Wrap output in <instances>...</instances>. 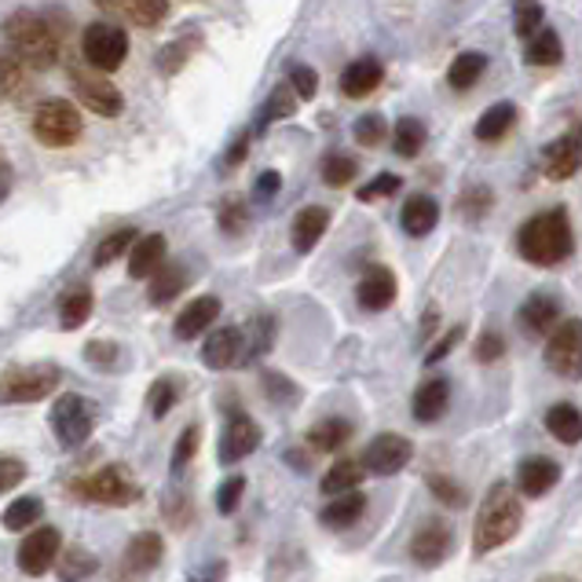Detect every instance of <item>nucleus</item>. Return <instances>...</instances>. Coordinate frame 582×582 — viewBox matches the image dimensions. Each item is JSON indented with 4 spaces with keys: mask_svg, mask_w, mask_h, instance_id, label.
Listing matches in <instances>:
<instances>
[{
    "mask_svg": "<svg viewBox=\"0 0 582 582\" xmlns=\"http://www.w3.org/2000/svg\"><path fill=\"white\" fill-rule=\"evenodd\" d=\"M0 34H4V45L12 59H18L26 70H52L59 63V23L55 15L45 12H29V8H18L0 23Z\"/></svg>",
    "mask_w": 582,
    "mask_h": 582,
    "instance_id": "obj_1",
    "label": "nucleus"
},
{
    "mask_svg": "<svg viewBox=\"0 0 582 582\" xmlns=\"http://www.w3.org/2000/svg\"><path fill=\"white\" fill-rule=\"evenodd\" d=\"M520 524H524V506H520V495L506 480L487 487L484 501L476 509V528H473V546L480 557L495 554L506 542L517 538Z\"/></svg>",
    "mask_w": 582,
    "mask_h": 582,
    "instance_id": "obj_2",
    "label": "nucleus"
},
{
    "mask_svg": "<svg viewBox=\"0 0 582 582\" xmlns=\"http://www.w3.org/2000/svg\"><path fill=\"white\" fill-rule=\"evenodd\" d=\"M517 249L528 264L554 268L571 253V224L565 209H546V213L531 216L517 231Z\"/></svg>",
    "mask_w": 582,
    "mask_h": 582,
    "instance_id": "obj_3",
    "label": "nucleus"
},
{
    "mask_svg": "<svg viewBox=\"0 0 582 582\" xmlns=\"http://www.w3.org/2000/svg\"><path fill=\"white\" fill-rule=\"evenodd\" d=\"M63 381V370L55 363H34V367H12L0 377V399L4 404H37L52 396Z\"/></svg>",
    "mask_w": 582,
    "mask_h": 582,
    "instance_id": "obj_4",
    "label": "nucleus"
},
{
    "mask_svg": "<svg viewBox=\"0 0 582 582\" xmlns=\"http://www.w3.org/2000/svg\"><path fill=\"white\" fill-rule=\"evenodd\" d=\"M48 421H52V433L63 447H82L88 436H92L96 429V410L92 404H88L85 396L77 393H63L52 404V414H48Z\"/></svg>",
    "mask_w": 582,
    "mask_h": 582,
    "instance_id": "obj_5",
    "label": "nucleus"
},
{
    "mask_svg": "<svg viewBox=\"0 0 582 582\" xmlns=\"http://www.w3.org/2000/svg\"><path fill=\"white\" fill-rule=\"evenodd\" d=\"M82 133H85V122L74 103H66V99H48V103L37 107L34 136L41 139L45 147H70L82 139Z\"/></svg>",
    "mask_w": 582,
    "mask_h": 582,
    "instance_id": "obj_6",
    "label": "nucleus"
},
{
    "mask_svg": "<svg viewBox=\"0 0 582 582\" xmlns=\"http://www.w3.org/2000/svg\"><path fill=\"white\" fill-rule=\"evenodd\" d=\"M82 55H85V66L99 70V74H110V70H117L128 59V37L122 26L114 23H92L85 26L82 34Z\"/></svg>",
    "mask_w": 582,
    "mask_h": 582,
    "instance_id": "obj_7",
    "label": "nucleus"
},
{
    "mask_svg": "<svg viewBox=\"0 0 582 582\" xmlns=\"http://www.w3.org/2000/svg\"><path fill=\"white\" fill-rule=\"evenodd\" d=\"M70 85H74V96L82 99V103L92 110L99 117H117L122 114V88L110 82L107 74H99V70L85 66V63H74L70 66Z\"/></svg>",
    "mask_w": 582,
    "mask_h": 582,
    "instance_id": "obj_8",
    "label": "nucleus"
},
{
    "mask_svg": "<svg viewBox=\"0 0 582 582\" xmlns=\"http://www.w3.org/2000/svg\"><path fill=\"white\" fill-rule=\"evenodd\" d=\"M77 495H82L85 501H96V506H114L117 509V506H133V501L139 498V484L125 466H107L88 480H82V484H77Z\"/></svg>",
    "mask_w": 582,
    "mask_h": 582,
    "instance_id": "obj_9",
    "label": "nucleus"
},
{
    "mask_svg": "<svg viewBox=\"0 0 582 582\" xmlns=\"http://www.w3.org/2000/svg\"><path fill=\"white\" fill-rule=\"evenodd\" d=\"M546 337H549L546 340V367L560 377L579 381V374H582V326H579V319H565V323H557Z\"/></svg>",
    "mask_w": 582,
    "mask_h": 582,
    "instance_id": "obj_10",
    "label": "nucleus"
},
{
    "mask_svg": "<svg viewBox=\"0 0 582 582\" xmlns=\"http://www.w3.org/2000/svg\"><path fill=\"white\" fill-rule=\"evenodd\" d=\"M410 458H414V444H410L407 436L399 433H381L367 444L363 458H359V466L367 469V473L374 476H396L399 469L410 466Z\"/></svg>",
    "mask_w": 582,
    "mask_h": 582,
    "instance_id": "obj_11",
    "label": "nucleus"
},
{
    "mask_svg": "<svg viewBox=\"0 0 582 582\" xmlns=\"http://www.w3.org/2000/svg\"><path fill=\"white\" fill-rule=\"evenodd\" d=\"M59 549H63V535H59L55 528H34L29 535L18 542L15 549V565L23 575H45V571H52Z\"/></svg>",
    "mask_w": 582,
    "mask_h": 582,
    "instance_id": "obj_12",
    "label": "nucleus"
},
{
    "mask_svg": "<svg viewBox=\"0 0 582 582\" xmlns=\"http://www.w3.org/2000/svg\"><path fill=\"white\" fill-rule=\"evenodd\" d=\"M450 542H455L450 528L439 524V520H429V524H421L414 531V538H410V557H414V565H421V568H436L447 560Z\"/></svg>",
    "mask_w": 582,
    "mask_h": 582,
    "instance_id": "obj_13",
    "label": "nucleus"
},
{
    "mask_svg": "<svg viewBox=\"0 0 582 582\" xmlns=\"http://www.w3.org/2000/svg\"><path fill=\"white\" fill-rule=\"evenodd\" d=\"M260 447V425L249 414H235L227 421L224 436H220V461L235 466V461L249 458Z\"/></svg>",
    "mask_w": 582,
    "mask_h": 582,
    "instance_id": "obj_14",
    "label": "nucleus"
},
{
    "mask_svg": "<svg viewBox=\"0 0 582 582\" xmlns=\"http://www.w3.org/2000/svg\"><path fill=\"white\" fill-rule=\"evenodd\" d=\"M560 323V300L549 294H531L517 312V326L528 337H546Z\"/></svg>",
    "mask_w": 582,
    "mask_h": 582,
    "instance_id": "obj_15",
    "label": "nucleus"
},
{
    "mask_svg": "<svg viewBox=\"0 0 582 582\" xmlns=\"http://www.w3.org/2000/svg\"><path fill=\"white\" fill-rule=\"evenodd\" d=\"M396 294H399L396 275L388 268H381V264L367 268L363 278H359V289H356L359 305H363L367 312H385V308L396 300Z\"/></svg>",
    "mask_w": 582,
    "mask_h": 582,
    "instance_id": "obj_16",
    "label": "nucleus"
},
{
    "mask_svg": "<svg viewBox=\"0 0 582 582\" xmlns=\"http://www.w3.org/2000/svg\"><path fill=\"white\" fill-rule=\"evenodd\" d=\"M560 480V466L554 458H542V455H531L517 466V487L524 491L528 498H542L549 495V491L557 487Z\"/></svg>",
    "mask_w": 582,
    "mask_h": 582,
    "instance_id": "obj_17",
    "label": "nucleus"
},
{
    "mask_svg": "<svg viewBox=\"0 0 582 582\" xmlns=\"http://www.w3.org/2000/svg\"><path fill=\"white\" fill-rule=\"evenodd\" d=\"M103 12L110 15H122L125 23H133V26H158V23H165V15H169V0H96Z\"/></svg>",
    "mask_w": 582,
    "mask_h": 582,
    "instance_id": "obj_18",
    "label": "nucleus"
},
{
    "mask_svg": "<svg viewBox=\"0 0 582 582\" xmlns=\"http://www.w3.org/2000/svg\"><path fill=\"white\" fill-rule=\"evenodd\" d=\"M579 165H582V144H579V133H568V136H560L557 144H549L546 147V158H542V169H546V176L549 179H571L579 173Z\"/></svg>",
    "mask_w": 582,
    "mask_h": 582,
    "instance_id": "obj_19",
    "label": "nucleus"
},
{
    "mask_svg": "<svg viewBox=\"0 0 582 582\" xmlns=\"http://www.w3.org/2000/svg\"><path fill=\"white\" fill-rule=\"evenodd\" d=\"M243 356V330L238 326H220L209 334V340L202 345V363L209 370H227L238 363Z\"/></svg>",
    "mask_w": 582,
    "mask_h": 582,
    "instance_id": "obj_20",
    "label": "nucleus"
},
{
    "mask_svg": "<svg viewBox=\"0 0 582 582\" xmlns=\"http://www.w3.org/2000/svg\"><path fill=\"white\" fill-rule=\"evenodd\" d=\"M216 315H220V300L216 297H195L184 312L176 315V337L179 340L202 337L206 330L216 323Z\"/></svg>",
    "mask_w": 582,
    "mask_h": 582,
    "instance_id": "obj_21",
    "label": "nucleus"
},
{
    "mask_svg": "<svg viewBox=\"0 0 582 582\" xmlns=\"http://www.w3.org/2000/svg\"><path fill=\"white\" fill-rule=\"evenodd\" d=\"M381 77H385V66H381L377 59H356V63H348L345 74H340V92L348 99H363L381 85Z\"/></svg>",
    "mask_w": 582,
    "mask_h": 582,
    "instance_id": "obj_22",
    "label": "nucleus"
},
{
    "mask_svg": "<svg viewBox=\"0 0 582 582\" xmlns=\"http://www.w3.org/2000/svg\"><path fill=\"white\" fill-rule=\"evenodd\" d=\"M165 554V542L158 531H139L133 535V542L125 546V571H133V575H144V571L158 568V560Z\"/></svg>",
    "mask_w": 582,
    "mask_h": 582,
    "instance_id": "obj_23",
    "label": "nucleus"
},
{
    "mask_svg": "<svg viewBox=\"0 0 582 582\" xmlns=\"http://www.w3.org/2000/svg\"><path fill=\"white\" fill-rule=\"evenodd\" d=\"M330 227V213L323 206H308L300 209V213L294 216V231H289V238H294V249L297 253H312L319 238L326 235Z\"/></svg>",
    "mask_w": 582,
    "mask_h": 582,
    "instance_id": "obj_24",
    "label": "nucleus"
},
{
    "mask_svg": "<svg viewBox=\"0 0 582 582\" xmlns=\"http://www.w3.org/2000/svg\"><path fill=\"white\" fill-rule=\"evenodd\" d=\"M162 264H165V235H144L128 249V275L133 278H150Z\"/></svg>",
    "mask_w": 582,
    "mask_h": 582,
    "instance_id": "obj_25",
    "label": "nucleus"
},
{
    "mask_svg": "<svg viewBox=\"0 0 582 582\" xmlns=\"http://www.w3.org/2000/svg\"><path fill=\"white\" fill-rule=\"evenodd\" d=\"M399 224H404L407 235L425 238L429 231H433V227L439 224V206H436V198H429V195L407 198L404 213H399Z\"/></svg>",
    "mask_w": 582,
    "mask_h": 582,
    "instance_id": "obj_26",
    "label": "nucleus"
},
{
    "mask_svg": "<svg viewBox=\"0 0 582 582\" xmlns=\"http://www.w3.org/2000/svg\"><path fill=\"white\" fill-rule=\"evenodd\" d=\"M447 404H450V385L444 377H433V381H425V385L414 393V418L418 421H439L447 414Z\"/></svg>",
    "mask_w": 582,
    "mask_h": 582,
    "instance_id": "obj_27",
    "label": "nucleus"
},
{
    "mask_svg": "<svg viewBox=\"0 0 582 582\" xmlns=\"http://www.w3.org/2000/svg\"><path fill=\"white\" fill-rule=\"evenodd\" d=\"M52 568L59 571V582H85L88 575L99 571V560L85 546H63Z\"/></svg>",
    "mask_w": 582,
    "mask_h": 582,
    "instance_id": "obj_28",
    "label": "nucleus"
},
{
    "mask_svg": "<svg viewBox=\"0 0 582 582\" xmlns=\"http://www.w3.org/2000/svg\"><path fill=\"white\" fill-rule=\"evenodd\" d=\"M367 480V469L359 466L356 458H337L334 466L326 469L323 476V491L326 495H348V491H359Z\"/></svg>",
    "mask_w": 582,
    "mask_h": 582,
    "instance_id": "obj_29",
    "label": "nucleus"
},
{
    "mask_svg": "<svg viewBox=\"0 0 582 582\" xmlns=\"http://www.w3.org/2000/svg\"><path fill=\"white\" fill-rule=\"evenodd\" d=\"M546 429L560 444H579L582 439V414L575 404H554L546 410Z\"/></svg>",
    "mask_w": 582,
    "mask_h": 582,
    "instance_id": "obj_30",
    "label": "nucleus"
},
{
    "mask_svg": "<svg viewBox=\"0 0 582 582\" xmlns=\"http://www.w3.org/2000/svg\"><path fill=\"white\" fill-rule=\"evenodd\" d=\"M513 125H517V107L513 103H495V107H487L484 114H480L476 139H480V144H495V139L506 136Z\"/></svg>",
    "mask_w": 582,
    "mask_h": 582,
    "instance_id": "obj_31",
    "label": "nucleus"
},
{
    "mask_svg": "<svg viewBox=\"0 0 582 582\" xmlns=\"http://www.w3.org/2000/svg\"><path fill=\"white\" fill-rule=\"evenodd\" d=\"M348 436H352V425H348L345 418H326V421H319V425L308 429V447L319 450V455H326V450L345 447Z\"/></svg>",
    "mask_w": 582,
    "mask_h": 582,
    "instance_id": "obj_32",
    "label": "nucleus"
},
{
    "mask_svg": "<svg viewBox=\"0 0 582 582\" xmlns=\"http://www.w3.org/2000/svg\"><path fill=\"white\" fill-rule=\"evenodd\" d=\"M271 345H275V319L257 315L253 323H249V330H243V356H238V359L253 363V359L271 352Z\"/></svg>",
    "mask_w": 582,
    "mask_h": 582,
    "instance_id": "obj_33",
    "label": "nucleus"
},
{
    "mask_svg": "<svg viewBox=\"0 0 582 582\" xmlns=\"http://www.w3.org/2000/svg\"><path fill=\"white\" fill-rule=\"evenodd\" d=\"M484 70H487V55L484 52H466V55H458L455 63H450L447 85L455 88V92H469V88L484 77Z\"/></svg>",
    "mask_w": 582,
    "mask_h": 582,
    "instance_id": "obj_34",
    "label": "nucleus"
},
{
    "mask_svg": "<svg viewBox=\"0 0 582 582\" xmlns=\"http://www.w3.org/2000/svg\"><path fill=\"white\" fill-rule=\"evenodd\" d=\"M367 506V495L363 491H348V495H334V501L323 509V528H348L356 524L359 513H363Z\"/></svg>",
    "mask_w": 582,
    "mask_h": 582,
    "instance_id": "obj_35",
    "label": "nucleus"
},
{
    "mask_svg": "<svg viewBox=\"0 0 582 582\" xmlns=\"http://www.w3.org/2000/svg\"><path fill=\"white\" fill-rule=\"evenodd\" d=\"M560 59H565V45H560L557 29H535V34L528 37V63L560 66Z\"/></svg>",
    "mask_w": 582,
    "mask_h": 582,
    "instance_id": "obj_36",
    "label": "nucleus"
},
{
    "mask_svg": "<svg viewBox=\"0 0 582 582\" xmlns=\"http://www.w3.org/2000/svg\"><path fill=\"white\" fill-rule=\"evenodd\" d=\"M92 289H85V286H77V289H70V294L59 300V323H63V330H77V326H85V319L92 315Z\"/></svg>",
    "mask_w": 582,
    "mask_h": 582,
    "instance_id": "obj_37",
    "label": "nucleus"
},
{
    "mask_svg": "<svg viewBox=\"0 0 582 582\" xmlns=\"http://www.w3.org/2000/svg\"><path fill=\"white\" fill-rule=\"evenodd\" d=\"M45 513V501L37 495H23L15 498L12 506L4 509V517H0V524H4V531H26L37 524V517Z\"/></svg>",
    "mask_w": 582,
    "mask_h": 582,
    "instance_id": "obj_38",
    "label": "nucleus"
},
{
    "mask_svg": "<svg viewBox=\"0 0 582 582\" xmlns=\"http://www.w3.org/2000/svg\"><path fill=\"white\" fill-rule=\"evenodd\" d=\"M184 286H187V271L179 264L158 268L154 275H150V300H154V305H169L173 297H179Z\"/></svg>",
    "mask_w": 582,
    "mask_h": 582,
    "instance_id": "obj_39",
    "label": "nucleus"
},
{
    "mask_svg": "<svg viewBox=\"0 0 582 582\" xmlns=\"http://www.w3.org/2000/svg\"><path fill=\"white\" fill-rule=\"evenodd\" d=\"M393 147H396V154H399V158H414V154H421V147H425V125H421L418 117H404V122L396 125Z\"/></svg>",
    "mask_w": 582,
    "mask_h": 582,
    "instance_id": "obj_40",
    "label": "nucleus"
},
{
    "mask_svg": "<svg viewBox=\"0 0 582 582\" xmlns=\"http://www.w3.org/2000/svg\"><path fill=\"white\" fill-rule=\"evenodd\" d=\"M136 227H122V231H110V235L99 243V249H96V268H107V264H114L117 257L122 253H128L133 249V243H136Z\"/></svg>",
    "mask_w": 582,
    "mask_h": 582,
    "instance_id": "obj_41",
    "label": "nucleus"
},
{
    "mask_svg": "<svg viewBox=\"0 0 582 582\" xmlns=\"http://www.w3.org/2000/svg\"><path fill=\"white\" fill-rule=\"evenodd\" d=\"M176 399H179V381H176V377H158L154 385H150V393H147L150 414H154V418H165L169 410L176 407Z\"/></svg>",
    "mask_w": 582,
    "mask_h": 582,
    "instance_id": "obj_42",
    "label": "nucleus"
},
{
    "mask_svg": "<svg viewBox=\"0 0 582 582\" xmlns=\"http://www.w3.org/2000/svg\"><path fill=\"white\" fill-rule=\"evenodd\" d=\"M538 26H542V4H538V0H513V29H517V37H524V41H528Z\"/></svg>",
    "mask_w": 582,
    "mask_h": 582,
    "instance_id": "obj_43",
    "label": "nucleus"
},
{
    "mask_svg": "<svg viewBox=\"0 0 582 582\" xmlns=\"http://www.w3.org/2000/svg\"><path fill=\"white\" fill-rule=\"evenodd\" d=\"M323 179H326L330 187H348V184L356 179V158H348V154H326Z\"/></svg>",
    "mask_w": 582,
    "mask_h": 582,
    "instance_id": "obj_44",
    "label": "nucleus"
},
{
    "mask_svg": "<svg viewBox=\"0 0 582 582\" xmlns=\"http://www.w3.org/2000/svg\"><path fill=\"white\" fill-rule=\"evenodd\" d=\"M297 110V96H294V88L289 85H278L275 92H271L268 99V107H264V114H260V122L271 125V122H278V117H289Z\"/></svg>",
    "mask_w": 582,
    "mask_h": 582,
    "instance_id": "obj_45",
    "label": "nucleus"
},
{
    "mask_svg": "<svg viewBox=\"0 0 582 582\" xmlns=\"http://www.w3.org/2000/svg\"><path fill=\"white\" fill-rule=\"evenodd\" d=\"M0 88L12 99L23 96V88H26V66L12 55H0Z\"/></svg>",
    "mask_w": 582,
    "mask_h": 582,
    "instance_id": "obj_46",
    "label": "nucleus"
},
{
    "mask_svg": "<svg viewBox=\"0 0 582 582\" xmlns=\"http://www.w3.org/2000/svg\"><path fill=\"white\" fill-rule=\"evenodd\" d=\"M198 444H202V429H198V425H187L184 436H179L176 447H173V473H179V469L190 466V458L198 455Z\"/></svg>",
    "mask_w": 582,
    "mask_h": 582,
    "instance_id": "obj_47",
    "label": "nucleus"
},
{
    "mask_svg": "<svg viewBox=\"0 0 582 582\" xmlns=\"http://www.w3.org/2000/svg\"><path fill=\"white\" fill-rule=\"evenodd\" d=\"M243 495H246V480L243 476H227L224 484H220V491H216V509L224 517H231L238 509V501H243Z\"/></svg>",
    "mask_w": 582,
    "mask_h": 582,
    "instance_id": "obj_48",
    "label": "nucleus"
},
{
    "mask_svg": "<svg viewBox=\"0 0 582 582\" xmlns=\"http://www.w3.org/2000/svg\"><path fill=\"white\" fill-rule=\"evenodd\" d=\"M429 491H433V495L444 501V506H450V509L466 506V491H461L450 476H429Z\"/></svg>",
    "mask_w": 582,
    "mask_h": 582,
    "instance_id": "obj_49",
    "label": "nucleus"
},
{
    "mask_svg": "<svg viewBox=\"0 0 582 582\" xmlns=\"http://www.w3.org/2000/svg\"><path fill=\"white\" fill-rule=\"evenodd\" d=\"M381 139H385V117L381 114H367L356 122V144L363 147H377Z\"/></svg>",
    "mask_w": 582,
    "mask_h": 582,
    "instance_id": "obj_50",
    "label": "nucleus"
},
{
    "mask_svg": "<svg viewBox=\"0 0 582 582\" xmlns=\"http://www.w3.org/2000/svg\"><path fill=\"white\" fill-rule=\"evenodd\" d=\"M399 184H404V179H399L396 173H381V176L370 179L363 190H359V198H363V202H374V198H388V195H396Z\"/></svg>",
    "mask_w": 582,
    "mask_h": 582,
    "instance_id": "obj_51",
    "label": "nucleus"
},
{
    "mask_svg": "<svg viewBox=\"0 0 582 582\" xmlns=\"http://www.w3.org/2000/svg\"><path fill=\"white\" fill-rule=\"evenodd\" d=\"M501 356H506V337L495 334V330H484L476 340V359L480 363H495Z\"/></svg>",
    "mask_w": 582,
    "mask_h": 582,
    "instance_id": "obj_52",
    "label": "nucleus"
},
{
    "mask_svg": "<svg viewBox=\"0 0 582 582\" xmlns=\"http://www.w3.org/2000/svg\"><path fill=\"white\" fill-rule=\"evenodd\" d=\"M461 213H466V216H473V220H480V216H484L487 213V209H491V190L487 187H473V190H466V195H461Z\"/></svg>",
    "mask_w": 582,
    "mask_h": 582,
    "instance_id": "obj_53",
    "label": "nucleus"
},
{
    "mask_svg": "<svg viewBox=\"0 0 582 582\" xmlns=\"http://www.w3.org/2000/svg\"><path fill=\"white\" fill-rule=\"evenodd\" d=\"M289 88H294L297 99H315V88H319V77L312 66H294V74H289Z\"/></svg>",
    "mask_w": 582,
    "mask_h": 582,
    "instance_id": "obj_54",
    "label": "nucleus"
},
{
    "mask_svg": "<svg viewBox=\"0 0 582 582\" xmlns=\"http://www.w3.org/2000/svg\"><path fill=\"white\" fill-rule=\"evenodd\" d=\"M85 359H88V363L110 370L117 363V345H114V340H92V345H85Z\"/></svg>",
    "mask_w": 582,
    "mask_h": 582,
    "instance_id": "obj_55",
    "label": "nucleus"
},
{
    "mask_svg": "<svg viewBox=\"0 0 582 582\" xmlns=\"http://www.w3.org/2000/svg\"><path fill=\"white\" fill-rule=\"evenodd\" d=\"M26 480V466L18 458H0V495Z\"/></svg>",
    "mask_w": 582,
    "mask_h": 582,
    "instance_id": "obj_56",
    "label": "nucleus"
},
{
    "mask_svg": "<svg viewBox=\"0 0 582 582\" xmlns=\"http://www.w3.org/2000/svg\"><path fill=\"white\" fill-rule=\"evenodd\" d=\"M461 334H466V330H461V326H450V330H447V337H439V340H436V345H433V348H429L425 363H429V367H436V363H439V359H444V356H450V352H455V345H458V340H461Z\"/></svg>",
    "mask_w": 582,
    "mask_h": 582,
    "instance_id": "obj_57",
    "label": "nucleus"
},
{
    "mask_svg": "<svg viewBox=\"0 0 582 582\" xmlns=\"http://www.w3.org/2000/svg\"><path fill=\"white\" fill-rule=\"evenodd\" d=\"M264 388H268V396H271V399H278V404H289V399H294V396H297V388H294V385H289V381H286V377L271 374V370H268V374H264Z\"/></svg>",
    "mask_w": 582,
    "mask_h": 582,
    "instance_id": "obj_58",
    "label": "nucleus"
},
{
    "mask_svg": "<svg viewBox=\"0 0 582 582\" xmlns=\"http://www.w3.org/2000/svg\"><path fill=\"white\" fill-rule=\"evenodd\" d=\"M220 227L227 231V235H238V231H246V209L238 202H227L224 213H220Z\"/></svg>",
    "mask_w": 582,
    "mask_h": 582,
    "instance_id": "obj_59",
    "label": "nucleus"
},
{
    "mask_svg": "<svg viewBox=\"0 0 582 582\" xmlns=\"http://www.w3.org/2000/svg\"><path fill=\"white\" fill-rule=\"evenodd\" d=\"M190 48H195V41H190V45H179V41H176V45L165 48V52H162V70H165V74H176V70L187 63Z\"/></svg>",
    "mask_w": 582,
    "mask_h": 582,
    "instance_id": "obj_60",
    "label": "nucleus"
},
{
    "mask_svg": "<svg viewBox=\"0 0 582 582\" xmlns=\"http://www.w3.org/2000/svg\"><path fill=\"white\" fill-rule=\"evenodd\" d=\"M278 184H283V176L278 173H264L257 179V198L264 202V198H275L278 195Z\"/></svg>",
    "mask_w": 582,
    "mask_h": 582,
    "instance_id": "obj_61",
    "label": "nucleus"
},
{
    "mask_svg": "<svg viewBox=\"0 0 582 582\" xmlns=\"http://www.w3.org/2000/svg\"><path fill=\"white\" fill-rule=\"evenodd\" d=\"M8 195H12V169L0 165V202H4Z\"/></svg>",
    "mask_w": 582,
    "mask_h": 582,
    "instance_id": "obj_62",
    "label": "nucleus"
},
{
    "mask_svg": "<svg viewBox=\"0 0 582 582\" xmlns=\"http://www.w3.org/2000/svg\"><path fill=\"white\" fill-rule=\"evenodd\" d=\"M246 158V139H238L235 147H231V154H227V165H238Z\"/></svg>",
    "mask_w": 582,
    "mask_h": 582,
    "instance_id": "obj_63",
    "label": "nucleus"
},
{
    "mask_svg": "<svg viewBox=\"0 0 582 582\" xmlns=\"http://www.w3.org/2000/svg\"><path fill=\"white\" fill-rule=\"evenodd\" d=\"M542 582H571V579H565V575H554V579H542Z\"/></svg>",
    "mask_w": 582,
    "mask_h": 582,
    "instance_id": "obj_64",
    "label": "nucleus"
}]
</instances>
